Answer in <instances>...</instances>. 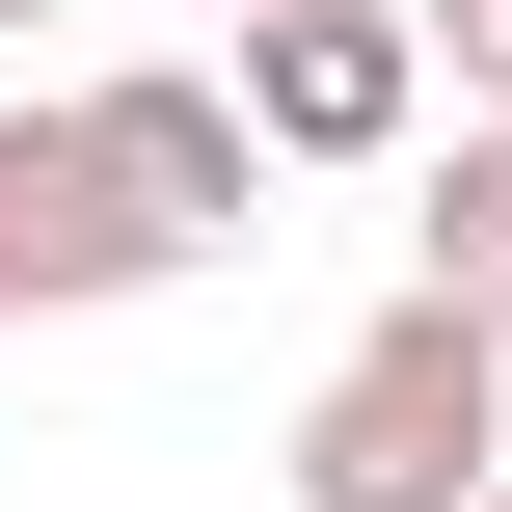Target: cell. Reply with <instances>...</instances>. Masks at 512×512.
I'll return each mask as SVG.
<instances>
[{
    "mask_svg": "<svg viewBox=\"0 0 512 512\" xmlns=\"http://www.w3.org/2000/svg\"><path fill=\"white\" fill-rule=\"evenodd\" d=\"M297 512H486L512 486V351L459 324V297H378L324 378H297V459H270Z\"/></svg>",
    "mask_w": 512,
    "mask_h": 512,
    "instance_id": "6da1fadb",
    "label": "cell"
},
{
    "mask_svg": "<svg viewBox=\"0 0 512 512\" xmlns=\"http://www.w3.org/2000/svg\"><path fill=\"white\" fill-rule=\"evenodd\" d=\"M216 81H243L270 162H432V27L405 0H243Z\"/></svg>",
    "mask_w": 512,
    "mask_h": 512,
    "instance_id": "7a4b0ae2",
    "label": "cell"
},
{
    "mask_svg": "<svg viewBox=\"0 0 512 512\" xmlns=\"http://www.w3.org/2000/svg\"><path fill=\"white\" fill-rule=\"evenodd\" d=\"M432 27V108H512V0H405Z\"/></svg>",
    "mask_w": 512,
    "mask_h": 512,
    "instance_id": "8992f818",
    "label": "cell"
},
{
    "mask_svg": "<svg viewBox=\"0 0 512 512\" xmlns=\"http://www.w3.org/2000/svg\"><path fill=\"white\" fill-rule=\"evenodd\" d=\"M108 297H162V216L108 189V135L54 81V108H0V324H108Z\"/></svg>",
    "mask_w": 512,
    "mask_h": 512,
    "instance_id": "277c9868",
    "label": "cell"
},
{
    "mask_svg": "<svg viewBox=\"0 0 512 512\" xmlns=\"http://www.w3.org/2000/svg\"><path fill=\"white\" fill-rule=\"evenodd\" d=\"M81 135H108V189L162 216V270H216V243L297 189V162L243 135V81H216V54H108V81H81Z\"/></svg>",
    "mask_w": 512,
    "mask_h": 512,
    "instance_id": "3957f363",
    "label": "cell"
},
{
    "mask_svg": "<svg viewBox=\"0 0 512 512\" xmlns=\"http://www.w3.org/2000/svg\"><path fill=\"white\" fill-rule=\"evenodd\" d=\"M189 27H243V0H189Z\"/></svg>",
    "mask_w": 512,
    "mask_h": 512,
    "instance_id": "ba28073f",
    "label": "cell"
},
{
    "mask_svg": "<svg viewBox=\"0 0 512 512\" xmlns=\"http://www.w3.org/2000/svg\"><path fill=\"white\" fill-rule=\"evenodd\" d=\"M486 512H512V486H486Z\"/></svg>",
    "mask_w": 512,
    "mask_h": 512,
    "instance_id": "9c48e42d",
    "label": "cell"
},
{
    "mask_svg": "<svg viewBox=\"0 0 512 512\" xmlns=\"http://www.w3.org/2000/svg\"><path fill=\"white\" fill-rule=\"evenodd\" d=\"M405 297H459L512 351V108H432V189H405Z\"/></svg>",
    "mask_w": 512,
    "mask_h": 512,
    "instance_id": "5b68a950",
    "label": "cell"
},
{
    "mask_svg": "<svg viewBox=\"0 0 512 512\" xmlns=\"http://www.w3.org/2000/svg\"><path fill=\"white\" fill-rule=\"evenodd\" d=\"M0 27H81V0H0Z\"/></svg>",
    "mask_w": 512,
    "mask_h": 512,
    "instance_id": "52a82bcc",
    "label": "cell"
}]
</instances>
